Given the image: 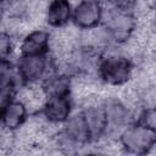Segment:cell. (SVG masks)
Listing matches in <instances>:
<instances>
[{
	"label": "cell",
	"instance_id": "cell-1",
	"mask_svg": "<svg viewBox=\"0 0 156 156\" xmlns=\"http://www.w3.org/2000/svg\"><path fill=\"white\" fill-rule=\"evenodd\" d=\"M136 69V61L123 46H108L98 60L95 79L101 87L123 89L132 83Z\"/></svg>",
	"mask_w": 156,
	"mask_h": 156
},
{
	"label": "cell",
	"instance_id": "cell-2",
	"mask_svg": "<svg viewBox=\"0 0 156 156\" xmlns=\"http://www.w3.org/2000/svg\"><path fill=\"white\" fill-rule=\"evenodd\" d=\"M139 26V17L133 10H122L106 5L100 29L108 46H124L134 38Z\"/></svg>",
	"mask_w": 156,
	"mask_h": 156
},
{
	"label": "cell",
	"instance_id": "cell-3",
	"mask_svg": "<svg viewBox=\"0 0 156 156\" xmlns=\"http://www.w3.org/2000/svg\"><path fill=\"white\" fill-rule=\"evenodd\" d=\"M116 141L121 152L134 156L150 155L156 146V128L134 119L117 134Z\"/></svg>",
	"mask_w": 156,
	"mask_h": 156
},
{
	"label": "cell",
	"instance_id": "cell-4",
	"mask_svg": "<svg viewBox=\"0 0 156 156\" xmlns=\"http://www.w3.org/2000/svg\"><path fill=\"white\" fill-rule=\"evenodd\" d=\"M13 62L21 87L39 85L49 73L57 68L51 54L16 55Z\"/></svg>",
	"mask_w": 156,
	"mask_h": 156
},
{
	"label": "cell",
	"instance_id": "cell-5",
	"mask_svg": "<svg viewBox=\"0 0 156 156\" xmlns=\"http://www.w3.org/2000/svg\"><path fill=\"white\" fill-rule=\"evenodd\" d=\"M101 104L107 121L106 139H116L117 134L134 121L136 110L122 95L101 96Z\"/></svg>",
	"mask_w": 156,
	"mask_h": 156
},
{
	"label": "cell",
	"instance_id": "cell-6",
	"mask_svg": "<svg viewBox=\"0 0 156 156\" xmlns=\"http://www.w3.org/2000/svg\"><path fill=\"white\" fill-rule=\"evenodd\" d=\"M76 110V101L73 95L50 96L45 98L40 108L33 113L41 122L50 127L60 128Z\"/></svg>",
	"mask_w": 156,
	"mask_h": 156
},
{
	"label": "cell",
	"instance_id": "cell-7",
	"mask_svg": "<svg viewBox=\"0 0 156 156\" xmlns=\"http://www.w3.org/2000/svg\"><path fill=\"white\" fill-rule=\"evenodd\" d=\"M106 4L104 0H77L73 4L71 26L79 32H89L101 26Z\"/></svg>",
	"mask_w": 156,
	"mask_h": 156
},
{
	"label": "cell",
	"instance_id": "cell-8",
	"mask_svg": "<svg viewBox=\"0 0 156 156\" xmlns=\"http://www.w3.org/2000/svg\"><path fill=\"white\" fill-rule=\"evenodd\" d=\"M52 30L37 27L23 33L17 43V55H48L51 52Z\"/></svg>",
	"mask_w": 156,
	"mask_h": 156
},
{
	"label": "cell",
	"instance_id": "cell-9",
	"mask_svg": "<svg viewBox=\"0 0 156 156\" xmlns=\"http://www.w3.org/2000/svg\"><path fill=\"white\" fill-rule=\"evenodd\" d=\"M32 115L28 105L16 95L4 107L0 115V127L9 132L17 133L29 122Z\"/></svg>",
	"mask_w": 156,
	"mask_h": 156
},
{
	"label": "cell",
	"instance_id": "cell-10",
	"mask_svg": "<svg viewBox=\"0 0 156 156\" xmlns=\"http://www.w3.org/2000/svg\"><path fill=\"white\" fill-rule=\"evenodd\" d=\"M73 4L72 0H46L41 12L46 27L58 30L71 26Z\"/></svg>",
	"mask_w": 156,
	"mask_h": 156
},
{
	"label": "cell",
	"instance_id": "cell-11",
	"mask_svg": "<svg viewBox=\"0 0 156 156\" xmlns=\"http://www.w3.org/2000/svg\"><path fill=\"white\" fill-rule=\"evenodd\" d=\"M73 84H74V78L69 73H67L63 69L56 68L51 73H49L38 87L45 99L50 96L72 95Z\"/></svg>",
	"mask_w": 156,
	"mask_h": 156
},
{
	"label": "cell",
	"instance_id": "cell-12",
	"mask_svg": "<svg viewBox=\"0 0 156 156\" xmlns=\"http://www.w3.org/2000/svg\"><path fill=\"white\" fill-rule=\"evenodd\" d=\"M21 88L13 60L0 58V99L15 98Z\"/></svg>",
	"mask_w": 156,
	"mask_h": 156
},
{
	"label": "cell",
	"instance_id": "cell-13",
	"mask_svg": "<svg viewBox=\"0 0 156 156\" xmlns=\"http://www.w3.org/2000/svg\"><path fill=\"white\" fill-rule=\"evenodd\" d=\"M18 39L13 32L6 27H0V58H11L17 55Z\"/></svg>",
	"mask_w": 156,
	"mask_h": 156
},
{
	"label": "cell",
	"instance_id": "cell-14",
	"mask_svg": "<svg viewBox=\"0 0 156 156\" xmlns=\"http://www.w3.org/2000/svg\"><path fill=\"white\" fill-rule=\"evenodd\" d=\"M104 1L107 6H111V7L135 11L143 0H104Z\"/></svg>",
	"mask_w": 156,
	"mask_h": 156
}]
</instances>
